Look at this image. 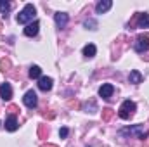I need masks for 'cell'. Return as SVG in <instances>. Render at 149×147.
<instances>
[{"instance_id":"1","label":"cell","mask_w":149,"mask_h":147,"mask_svg":"<svg viewBox=\"0 0 149 147\" xmlns=\"http://www.w3.org/2000/svg\"><path fill=\"white\" fill-rule=\"evenodd\" d=\"M35 16H37V9L33 3H26L24 9L17 14V23L19 24H30L35 21Z\"/></svg>"},{"instance_id":"11","label":"cell","mask_w":149,"mask_h":147,"mask_svg":"<svg viewBox=\"0 0 149 147\" xmlns=\"http://www.w3.org/2000/svg\"><path fill=\"white\" fill-rule=\"evenodd\" d=\"M111 7H113L111 0H102V2H99V3L95 5V12H97V14H104V12H108Z\"/></svg>"},{"instance_id":"19","label":"cell","mask_w":149,"mask_h":147,"mask_svg":"<svg viewBox=\"0 0 149 147\" xmlns=\"http://www.w3.org/2000/svg\"><path fill=\"white\" fill-rule=\"evenodd\" d=\"M9 66H10V62H9L7 59H2V61H0V69H2V71H7Z\"/></svg>"},{"instance_id":"16","label":"cell","mask_w":149,"mask_h":147,"mask_svg":"<svg viewBox=\"0 0 149 147\" xmlns=\"http://www.w3.org/2000/svg\"><path fill=\"white\" fill-rule=\"evenodd\" d=\"M40 76H42L40 66H31V68H30V78H31V80H38Z\"/></svg>"},{"instance_id":"3","label":"cell","mask_w":149,"mask_h":147,"mask_svg":"<svg viewBox=\"0 0 149 147\" xmlns=\"http://www.w3.org/2000/svg\"><path fill=\"white\" fill-rule=\"evenodd\" d=\"M134 49L137 52H141V54L149 50V35H139L134 42Z\"/></svg>"},{"instance_id":"22","label":"cell","mask_w":149,"mask_h":147,"mask_svg":"<svg viewBox=\"0 0 149 147\" xmlns=\"http://www.w3.org/2000/svg\"><path fill=\"white\" fill-rule=\"evenodd\" d=\"M42 147H57V146H54V144H49V146H42Z\"/></svg>"},{"instance_id":"21","label":"cell","mask_w":149,"mask_h":147,"mask_svg":"<svg viewBox=\"0 0 149 147\" xmlns=\"http://www.w3.org/2000/svg\"><path fill=\"white\" fill-rule=\"evenodd\" d=\"M68 133H70V130H68V128H61V130H59V137H61V139H66V137H68Z\"/></svg>"},{"instance_id":"9","label":"cell","mask_w":149,"mask_h":147,"mask_svg":"<svg viewBox=\"0 0 149 147\" xmlns=\"http://www.w3.org/2000/svg\"><path fill=\"white\" fill-rule=\"evenodd\" d=\"M113 92H114V87H113L111 83H104V85L99 88V95H101L102 99H109L113 95Z\"/></svg>"},{"instance_id":"15","label":"cell","mask_w":149,"mask_h":147,"mask_svg":"<svg viewBox=\"0 0 149 147\" xmlns=\"http://www.w3.org/2000/svg\"><path fill=\"white\" fill-rule=\"evenodd\" d=\"M95 52H97V49H95L94 43H88V45L83 47V55H85V57H94Z\"/></svg>"},{"instance_id":"2","label":"cell","mask_w":149,"mask_h":147,"mask_svg":"<svg viewBox=\"0 0 149 147\" xmlns=\"http://www.w3.org/2000/svg\"><path fill=\"white\" fill-rule=\"evenodd\" d=\"M135 109H137L135 102H132V101H125V102L120 106V109H118V116H120L121 119H130V118L135 114Z\"/></svg>"},{"instance_id":"10","label":"cell","mask_w":149,"mask_h":147,"mask_svg":"<svg viewBox=\"0 0 149 147\" xmlns=\"http://www.w3.org/2000/svg\"><path fill=\"white\" fill-rule=\"evenodd\" d=\"M17 126H19V125H17V118H16L14 114H10V116L5 119V130H7V132H16Z\"/></svg>"},{"instance_id":"20","label":"cell","mask_w":149,"mask_h":147,"mask_svg":"<svg viewBox=\"0 0 149 147\" xmlns=\"http://www.w3.org/2000/svg\"><path fill=\"white\" fill-rule=\"evenodd\" d=\"M111 116H113V111L109 109V107H106V109H102V118H104V119H109Z\"/></svg>"},{"instance_id":"7","label":"cell","mask_w":149,"mask_h":147,"mask_svg":"<svg viewBox=\"0 0 149 147\" xmlns=\"http://www.w3.org/2000/svg\"><path fill=\"white\" fill-rule=\"evenodd\" d=\"M38 88L43 90V92H49L52 88V78L49 76H40L38 78Z\"/></svg>"},{"instance_id":"17","label":"cell","mask_w":149,"mask_h":147,"mask_svg":"<svg viewBox=\"0 0 149 147\" xmlns=\"http://www.w3.org/2000/svg\"><path fill=\"white\" fill-rule=\"evenodd\" d=\"M9 10H10V3H9V2H5V0H0V12L7 16V12H9Z\"/></svg>"},{"instance_id":"8","label":"cell","mask_w":149,"mask_h":147,"mask_svg":"<svg viewBox=\"0 0 149 147\" xmlns=\"http://www.w3.org/2000/svg\"><path fill=\"white\" fill-rule=\"evenodd\" d=\"M0 97L3 101H10L12 99V87L9 83H2L0 85Z\"/></svg>"},{"instance_id":"5","label":"cell","mask_w":149,"mask_h":147,"mask_svg":"<svg viewBox=\"0 0 149 147\" xmlns=\"http://www.w3.org/2000/svg\"><path fill=\"white\" fill-rule=\"evenodd\" d=\"M23 102H24V106L26 107H30V109H33V107H37V94L33 92V90H28L26 94H24V97H23Z\"/></svg>"},{"instance_id":"4","label":"cell","mask_w":149,"mask_h":147,"mask_svg":"<svg viewBox=\"0 0 149 147\" xmlns=\"http://www.w3.org/2000/svg\"><path fill=\"white\" fill-rule=\"evenodd\" d=\"M127 133L135 135L137 139H146V137L149 135L148 132H144V128H142L141 125H135V126H132V128H125V130H121V135H127Z\"/></svg>"},{"instance_id":"13","label":"cell","mask_w":149,"mask_h":147,"mask_svg":"<svg viewBox=\"0 0 149 147\" xmlns=\"http://www.w3.org/2000/svg\"><path fill=\"white\" fill-rule=\"evenodd\" d=\"M137 28H149V14L146 12L137 14Z\"/></svg>"},{"instance_id":"6","label":"cell","mask_w":149,"mask_h":147,"mask_svg":"<svg viewBox=\"0 0 149 147\" xmlns=\"http://www.w3.org/2000/svg\"><path fill=\"white\" fill-rule=\"evenodd\" d=\"M68 14L66 12H56L54 14V21H56V24H57V28H64L66 24H68Z\"/></svg>"},{"instance_id":"18","label":"cell","mask_w":149,"mask_h":147,"mask_svg":"<svg viewBox=\"0 0 149 147\" xmlns=\"http://www.w3.org/2000/svg\"><path fill=\"white\" fill-rule=\"evenodd\" d=\"M85 28H88V30H97V23H95L94 19H88V21H85Z\"/></svg>"},{"instance_id":"14","label":"cell","mask_w":149,"mask_h":147,"mask_svg":"<svg viewBox=\"0 0 149 147\" xmlns=\"http://www.w3.org/2000/svg\"><path fill=\"white\" fill-rule=\"evenodd\" d=\"M142 74L139 73L137 69H134V71H130V74H128V81L130 83H134V85H139V83H142Z\"/></svg>"},{"instance_id":"12","label":"cell","mask_w":149,"mask_h":147,"mask_svg":"<svg viewBox=\"0 0 149 147\" xmlns=\"http://www.w3.org/2000/svg\"><path fill=\"white\" fill-rule=\"evenodd\" d=\"M38 28H40V23H38V21L30 23V24L24 28V35H26V37H35L38 33Z\"/></svg>"}]
</instances>
